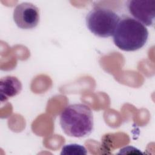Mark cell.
Masks as SVG:
<instances>
[{
	"instance_id": "5b68a950",
	"label": "cell",
	"mask_w": 155,
	"mask_h": 155,
	"mask_svg": "<svg viewBox=\"0 0 155 155\" xmlns=\"http://www.w3.org/2000/svg\"><path fill=\"white\" fill-rule=\"evenodd\" d=\"M127 7L134 19L145 26L154 24L155 18V0H130Z\"/></svg>"
},
{
	"instance_id": "6da1fadb",
	"label": "cell",
	"mask_w": 155,
	"mask_h": 155,
	"mask_svg": "<svg viewBox=\"0 0 155 155\" xmlns=\"http://www.w3.org/2000/svg\"><path fill=\"white\" fill-rule=\"evenodd\" d=\"M60 125L67 136L83 137L90 135L94 127L93 112L84 104H73L67 106L59 117Z\"/></svg>"
},
{
	"instance_id": "52a82bcc",
	"label": "cell",
	"mask_w": 155,
	"mask_h": 155,
	"mask_svg": "<svg viewBox=\"0 0 155 155\" xmlns=\"http://www.w3.org/2000/svg\"><path fill=\"white\" fill-rule=\"evenodd\" d=\"M87 154L86 148L80 144L69 143L62 147L61 155H85Z\"/></svg>"
},
{
	"instance_id": "3957f363",
	"label": "cell",
	"mask_w": 155,
	"mask_h": 155,
	"mask_svg": "<svg viewBox=\"0 0 155 155\" xmlns=\"http://www.w3.org/2000/svg\"><path fill=\"white\" fill-rule=\"evenodd\" d=\"M120 18L111 9L96 7L86 16L88 29L99 38H108L113 35Z\"/></svg>"
},
{
	"instance_id": "277c9868",
	"label": "cell",
	"mask_w": 155,
	"mask_h": 155,
	"mask_svg": "<svg viewBox=\"0 0 155 155\" xmlns=\"http://www.w3.org/2000/svg\"><path fill=\"white\" fill-rule=\"evenodd\" d=\"M13 18L19 28L25 30L32 29L39 24V10L32 3L22 2L16 5L14 8Z\"/></svg>"
},
{
	"instance_id": "8992f818",
	"label": "cell",
	"mask_w": 155,
	"mask_h": 155,
	"mask_svg": "<svg viewBox=\"0 0 155 155\" xmlns=\"http://www.w3.org/2000/svg\"><path fill=\"white\" fill-rule=\"evenodd\" d=\"M22 88L21 81L15 76H7L0 80V100L1 102L7 101L20 93Z\"/></svg>"
},
{
	"instance_id": "7a4b0ae2",
	"label": "cell",
	"mask_w": 155,
	"mask_h": 155,
	"mask_svg": "<svg viewBox=\"0 0 155 155\" xmlns=\"http://www.w3.org/2000/svg\"><path fill=\"white\" fill-rule=\"evenodd\" d=\"M148 38L147 27L133 18L127 16L120 19L113 35L115 45L125 51H134L142 48Z\"/></svg>"
}]
</instances>
